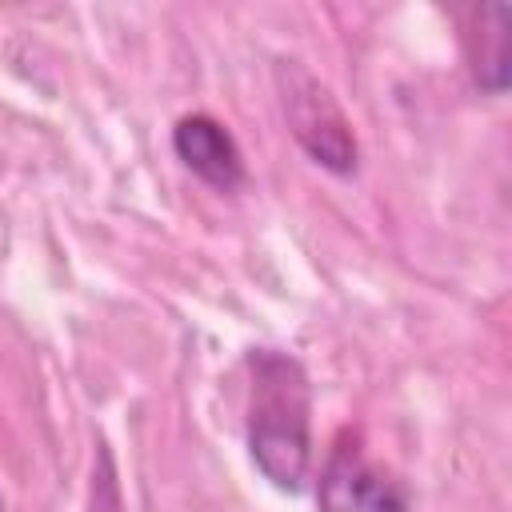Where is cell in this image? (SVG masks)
<instances>
[{
    "mask_svg": "<svg viewBox=\"0 0 512 512\" xmlns=\"http://www.w3.org/2000/svg\"><path fill=\"white\" fill-rule=\"evenodd\" d=\"M96 504H92V512H120V496H116V484H112V464H108V456H104V468H100V480H96Z\"/></svg>",
    "mask_w": 512,
    "mask_h": 512,
    "instance_id": "6",
    "label": "cell"
},
{
    "mask_svg": "<svg viewBox=\"0 0 512 512\" xmlns=\"http://www.w3.org/2000/svg\"><path fill=\"white\" fill-rule=\"evenodd\" d=\"M276 88H280V108L284 120L296 136V144L328 172L352 176L356 172V136L332 92L300 64V60H280L276 64Z\"/></svg>",
    "mask_w": 512,
    "mask_h": 512,
    "instance_id": "2",
    "label": "cell"
},
{
    "mask_svg": "<svg viewBox=\"0 0 512 512\" xmlns=\"http://www.w3.org/2000/svg\"><path fill=\"white\" fill-rule=\"evenodd\" d=\"M0 512H4V500H0Z\"/></svg>",
    "mask_w": 512,
    "mask_h": 512,
    "instance_id": "7",
    "label": "cell"
},
{
    "mask_svg": "<svg viewBox=\"0 0 512 512\" xmlns=\"http://www.w3.org/2000/svg\"><path fill=\"white\" fill-rule=\"evenodd\" d=\"M172 152L176 160L200 176L216 192H236L244 184V156L236 136L208 112H188L172 124Z\"/></svg>",
    "mask_w": 512,
    "mask_h": 512,
    "instance_id": "4",
    "label": "cell"
},
{
    "mask_svg": "<svg viewBox=\"0 0 512 512\" xmlns=\"http://www.w3.org/2000/svg\"><path fill=\"white\" fill-rule=\"evenodd\" d=\"M476 52H472V76L484 92L500 96L508 88L512 68V8L504 0H492L476 12Z\"/></svg>",
    "mask_w": 512,
    "mask_h": 512,
    "instance_id": "5",
    "label": "cell"
},
{
    "mask_svg": "<svg viewBox=\"0 0 512 512\" xmlns=\"http://www.w3.org/2000/svg\"><path fill=\"white\" fill-rule=\"evenodd\" d=\"M248 452L280 492L304 488L312 460V384L292 352H248Z\"/></svg>",
    "mask_w": 512,
    "mask_h": 512,
    "instance_id": "1",
    "label": "cell"
},
{
    "mask_svg": "<svg viewBox=\"0 0 512 512\" xmlns=\"http://www.w3.org/2000/svg\"><path fill=\"white\" fill-rule=\"evenodd\" d=\"M320 512H412L408 492L392 472L372 464L356 444L340 440L320 472Z\"/></svg>",
    "mask_w": 512,
    "mask_h": 512,
    "instance_id": "3",
    "label": "cell"
}]
</instances>
